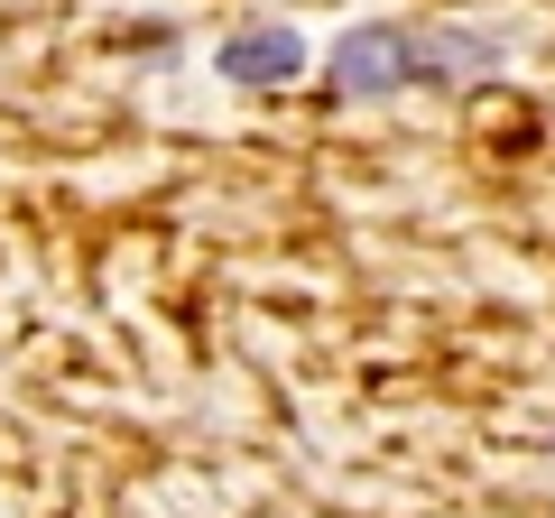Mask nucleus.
I'll return each instance as SVG.
<instances>
[{"label":"nucleus","instance_id":"nucleus-3","mask_svg":"<svg viewBox=\"0 0 555 518\" xmlns=\"http://www.w3.org/2000/svg\"><path fill=\"white\" fill-rule=\"evenodd\" d=\"M481 65H500V38H473V28L416 38V75H481Z\"/></svg>","mask_w":555,"mask_h":518},{"label":"nucleus","instance_id":"nucleus-1","mask_svg":"<svg viewBox=\"0 0 555 518\" xmlns=\"http://www.w3.org/2000/svg\"><path fill=\"white\" fill-rule=\"evenodd\" d=\"M324 75H334V93H352V102L408 93V75H416V28H398V20L352 28V38H343L334 56H324Z\"/></svg>","mask_w":555,"mask_h":518},{"label":"nucleus","instance_id":"nucleus-2","mask_svg":"<svg viewBox=\"0 0 555 518\" xmlns=\"http://www.w3.org/2000/svg\"><path fill=\"white\" fill-rule=\"evenodd\" d=\"M214 65H222V83H241V93H278V83L306 75V38L287 20H259V28H232Z\"/></svg>","mask_w":555,"mask_h":518}]
</instances>
